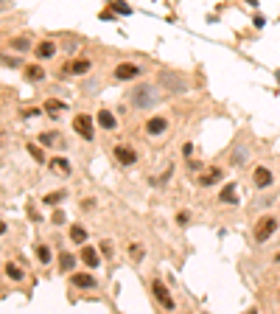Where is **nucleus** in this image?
I'll list each match as a JSON object with an SVG mask.
<instances>
[{"label": "nucleus", "instance_id": "f257e3e1", "mask_svg": "<svg viewBox=\"0 0 280 314\" xmlns=\"http://www.w3.org/2000/svg\"><path fill=\"white\" fill-rule=\"evenodd\" d=\"M278 227H280V219L278 216H261L258 222H255V227H252V238L258 241V244H263V241H269L272 236L278 233Z\"/></svg>", "mask_w": 280, "mask_h": 314}, {"label": "nucleus", "instance_id": "f03ea898", "mask_svg": "<svg viewBox=\"0 0 280 314\" xmlns=\"http://www.w3.org/2000/svg\"><path fill=\"white\" fill-rule=\"evenodd\" d=\"M132 104L138 107V110H151V107L157 104V90H154V84H140V87L132 90Z\"/></svg>", "mask_w": 280, "mask_h": 314}, {"label": "nucleus", "instance_id": "7ed1b4c3", "mask_svg": "<svg viewBox=\"0 0 280 314\" xmlns=\"http://www.w3.org/2000/svg\"><path fill=\"white\" fill-rule=\"evenodd\" d=\"M151 295L157 297V303L166 309V312H174V297L168 295V289L160 283V280H151Z\"/></svg>", "mask_w": 280, "mask_h": 314}, {"label": "nucleus", "instance_id": "20e7f679", "mask_svg": "<svg viewBox=\"0 0 280 314\" xmlns=\"http://www.w3.org/2000/svg\"><path fill=\"white\" fill-rule=\"evenodd\" d=\"M224 177V171H221L219 166H210V168H202L199 177H196V183L202 185V188H208V185H216Z\"/></svg>", "mask_w": 280, "mask_h": 314}, {"label": "nucleus", "instance_id": "39448f33", "mask_svg": "<svg viewBox=\"0 0 280 314\" xmlns=\"http://www.w3.org/2000/svg\"><path fill=\"white\" fill-rule=\"evenodd\" d=\"M140 73H143V68L135 65V62H121V65L115 68V78H118V81H129V78L140 76Z\"/></svg>", "mask_w": 280, "mask_h": 314}, {"label": "nucleus", "instance_id": "423d86ee", "mask_svg": "<svg viewBox=\"0 0 280 314\" xmlns=\"http://www.w3.org/2000/svg\"><path fill=\"white\" fill-rule=\"evenodd\" d=\"M73 132L79 135V138H93V118L90 115H76L73 118Z\"/></svg>", "mask_w": 280, "mask_h": 314}, {"label": "nucleus", "instance_id": "0eeeda50", "mask_svg": "<svg viewBox=\"0 0 280 314\" xmlns=\"http://www.w3.org/2000/svg\"><path fill=\"white\" fill-rule=\"evenodd\" d=\"M112 155H115V160H118L121 166H132V163H138V152L129 149V146H115Z\"/></svg>", "mask_w": 280, "mask_h": 314}, {"label": "nucleus", "instance_id": "6e6552de", "mask_svg": "<svg viewBox=\"0 0 280 314\" xmlns=\"http://www.w3.org/2000/svg\"><path fill=\"white\" fill-rule=\"evenodd\" d=\"M90 70V59H76V62H68L65 68H62L59 76H81V73H87Z\"/></svg>", "mask_w": 280, "mask_h": 314}, {"label": "nucleus", "instance_id": "1a4fd4ad", "mask_svg": "<svg viewBox=\"0 0 280 314\" xmlns=\"http://www.w3.org/2000/svg\"><path fill=\"white\" fill-rule=\"evenodd\" d=\"M272 180H275V174H272L266 166H258V168L252 171V183H255V188H269Z\"/></svg>", "mask_w": 280, "mask_h": 314}, {"label": "nucleus", "instance_id": "9d476101", "mask_svg": "<svg viewBox=\"0 0 280 314\" xmlns=\"http://www.w3.org/2000/svg\"><path fill=\"white\" fill-rule=\"evenodd\" d=\"M70 283L79 289H96V278L90 275V272H76L73 278H70Z\"/></svg>", "mask_w": 280, "mask_h": 314}, {"label": "nucleus", "instance_id": "9b49d317", "mask_svg": "<svg viewBox=\"0 0 280 314\" xmlns=\"http://www.w3.org/2000/svg\"><path fill=\"white\" fill-rule=\"evenodd\" d=\"M166 129H168V121L166 118H160V115H154V118L146 121V132H149V135H163Z\"/></svg>", "mask_w": 280, "mask_h": 314}, {"label": "nucleus", "instance_id": "f8f14e48", "mask_svg": "<svg viewBox=\"0 0 280 314\" xmlns=\"http://www.w3.org/2000/svg\"><path fill=\"white\" fill-rule=\"evenodd\" d=\"M39 143H42V146H51V149H62L65 146V138L56 135V132H42V135H39Z\"/></svg>", "mask_w": 280, "mask_h": 314}, {"label": "nucleus", "instance_id": "ddd939ff", "mask_svg": "<svg viewBox=\"0 0 280 314\" xmlns=\"http://www.w3.org/2000/svg\"><path fill=\"white\" fill-rule=\"evenodd\" d=\"M160 84H171L168 90H185V78L174 73H160Z\"/></svg>", "mask_w": 280, "mask_h": 314}, {"label": "nucleus", "instance_id": "4468645a", "mask_svg": "<svg viewBox=\"0 0 280 314\" xmlns=\"http://www.w3.org/2000/svg\"><path fill=\"white\" fill-rule=\"evenodd\" d=\"M219 199H221V202H227V205H236V202H238L236 183H227V185H224V188H221V194H219Z\"/></svg>", "mask_w": 280, "mask_h": 314}, {"label": "nucleus", "instance_id": "2eb2a0df", "mask_svg": "<svg viewBox=\"0 0 280 314\" xmlns=\"http://www.w3.org/2000/svg\"><path fill=\"white\" fill-rule=\"evenodd\" d=\"M98 123H101L104 129H109V132L118 126V121H115V115L109 113V110H101V113H98Z\"/></svg>", "mask_w": 280, "mask_h": 314}, {"label": "nucleus", "instance_id": "dca6fc26", "mask_svg": "<svg viewBox=\"0 0 280 314\" xmlns=\"http://www.w3.org/2000/svg\"><path fill=\"white\" fill-rule=\"evenodd\" d=\"M26 78H28V81H42V78H45V68H42V65H28V68H26Z\"/></svg>", "mask_w": 280, "mask_h": 314}, {"label": "nucleus", "instance_id": "f3484780", "mask_svg": "<svg viewBox=\"0 0 280 314\" xmlns=\"http://www.w3.org/2000/svg\"><path fill=\"white\" fill-rule=\"evenodd\" d=\"M81 261L87 264L90 270H93V267H98V250H93V247H84V250H81Z\"/></svg>", "mask_w": 280, "mask_h": 314}, {"label": "nucleus", "instance_id": "a211bd4d", "mask_svg": "<svg viewBox=\"0 0 280 314\" xmlns=\"http://www.w3.org/2000/svg\"><path fill=\"white\" fill-rule=\"evenodd\" d=\"M51 168H53V171H59V174H70V171H73V166H70L65 157H53V160H51Z\"/></svg>", "mask_w": 280, "mask_h": 314}, {"label": "nucleus", "instance_id": "6ab92c4d", "mask_svg": "<svg viewBox=\"0 0 280 314\" xmlns=\"http://www.w3.org/2000/svg\"><path fill=\"white\" fill-rule=\"evenodd\" d=\"M53 53H56V45L53 42H39L36 45V56H39V59H51Z\"/></svg>", "mask_w": 280, "mask_h": 314}, {"label": "nucleus", "instance_id": "aec40b11", "mask_svg": "<svg viewBox=\"0 0 280 314\" xmlns=\"http://www.w3.org/2000/svg\"><path fill=\"white\" fill-rule=\"evenodd\" d=\"M45 110H48L51 115H59L62 110H68V104H65V101H59V98H48V101H45Z\"/></svg>", "mask_w": 280, "mask_h": 314}, {"label": "nucleus", "instance_id": "412c9836", "mask_svg": "<svg viewBox=\"0 0 280 314\" xmlns=\"http://www.w3.org/2000/svg\"><path fill=\"white\" fill-rule=\"evenodd\" d=\"M70 238H73L76 244H84V241H87V230H84L81 225H73L70 227Z\"/></svg>", "mask_w": 280, "mask_h": 314}, {"label": "nucleus", "instance_id": "4be33fe9", "mask_svg": "<svg viewBox=\"0 0 280 314\" xmlns=\"http://www.w3.org/2000/svg\"><path fill=\"white\" fill-rule=\"evenodd\" d=\"M73 264H76V258H73L70 253H62V255H59V267H62L65 272H68V270H73Z\"/></svg>", "mask_w": 280, "mask_h": 314}, {"label": "nucleus", "instance_id": "5701e85b", "mask_svg": "<svg viewBox=\"0 0 280 314\" xmlns=\"http://www.w3.org/2000/svg\"><path fill=\"white\" fill-rule=\"evenodd\" d=\"M6 275L11 280H23V270H20L17 264H6Z\"/></svg>", "mask_w": 280, "mask_h": 314}, {"label": "nucleus", "instance_id": "b1692460", "mask_svg": "<svg viewBox=\"0 0 280 314\" xmlns=\"http://www.w3.org/2000/svg\"><path fill=\"white\" fill-rule=\"evenodd\" d=\"M36 258H39L42 264H48V261H51V247H48V244H39V247H36Z\"/></svg>", "mask_w": 280, "mask_h": 314}, {"label": "nucleus", "instance_id": "393cba45", "mask_svg": "<svg viewBox=\"0 0 280 314\" xmlns=\"http://www.w3.org/2000/svg\"><path fill=\"white\" fill-rule=\"evenodd\" d=\"M11 48H14V51H23V53H26L28 48H31V42H28L26 37H17V39H11Z\"/></svg>", "mask_w": 280, "mask_h": 314}, {"label": "nucleus", "instance_id": "a878e982", "mask_svg": "<svg viewBox=\"0 0 280 314\" xmlns=\"http://www.w3.org/2000/svg\"><path fill=\"white\" fill-rule=\"evenodd\" d=\"M65 199V191H53V194H45V205H59Z\"/></svg>", "mask_w": 280, "mask_h": 314}, {"label": "nucleus", "instance_id": "bb28decb", "mask_svg": "<svg viewBox=\"0 0 280 314\" xmlns=\"http://www.w3.org/2000/svg\"><path fill=\"white\" fill-rule=\"evenodd\" d=\"M28 155L34 157L36 163H45V155H42V149H39V146H34V143H28Z\"/></svg>", "mask_w": 280, "mask_h": 314}, {"label": "nucleus", "instance_id": "cd10ccee", "mask_svg": "<svg viewBox=\"0 0 280 314\" xmlns=\"http://www.w3.org/2000/svg\"><path fill=\"white\" fill-rule=\"evenodd\" d=\"M112 11H118V14H132V6H126L123 0H115V3H112Z\"/></svg>", "mask_w": 280, "mask_h": 314}, {"label": "nucleus", "instance_id": "c85d7f7f", "mask_svg": "<svg viewBox=\"0 0 280 314\" xmlns=\"http://www.w3.org/2000/svg\"><path fill=\"white\" fill-rule=\"evenodd\" d=\"M129 255H132V261H143V247H140V244H132L129 247Z\"/></svg>", "mask_w": 280, "mask_h": 314}, {"label": "nucleus", "instance_id": "c756f323", "mask_svg": "<svg viewBox=\"0 0 280 314\" xmlns=\"http://www.w3.org/2000/svg\"><path fill=\"white\" fill-rule=\"evenodd\" d=\"M246 157H249V155H246V152H244V149H241V146H238V149H236V157H233V163H244V160H246Z\"/></svg>", "mask_w": 280, "mask_h": 314}, {"label": "nucleus", "instance_id": "7c9ffc66", "mask_svg": "<svg viewBox=\"0 0 280 314\" xmlns=\"http://www.w3.org/2000/svg\"><path fill=\"white\" fill-rule=\"evenodd\" d=\"M112 253H115L112 241H101V255H112Z\"/></svg>", "mask_w": 280, "mask_h": 314}, {"label": "nucleus", "instance_id": "2f4dec72", "mask_svg": "<svg viewBox=\"0 0 280 314\" xmlns=\"http://www.w3.org/2000/svg\"><path fill=\"white\" fill-rule=\"evenodd\" d=\"M53 225H65V213H62V210L53 213Z\"/></svg>", "mask_w": 280, "mask_h": 314}, {"label": "nucleus", "instance_id": "473e14b6", "mask_svg": "<svg viewBox=\"0 0 280 314\" xmlns=\"http://www.w3.org/2000/svg\"><path fill=\"white\" fill-rule=\"evenodd\" d=\"M176 222H179V225H188V213H176Z\"/></svg>", "mask_w": 280, "mask_h": 314}, {"label": "nucleus", "instance_id": "72a5a7b5", "mask_svg": "<svg viewBox=\"0 0 280 314\" xmlns=\"http://www.w3.org/2000/svg\"><path fill=\"white\" fill-rule=\"evenodd\" d=\"M6 9H11V0H0V11H6Z\"/></svg>", "mask_w": 280, "mask_h": 314}, {"label": "nucleus", "instance_id": "f704fd0d", "mask_svg": "<svg viewBox=\"0 0 280 314\" xmlns=\"http://www.w3.org/2000/svg\"><path fill=\"white\" fill-rule=\"evenodd\" d=\"M6 233V222H0V236Z\"/></svg>", "mask_w": 280, "mask_h": 314}]
</instances>
